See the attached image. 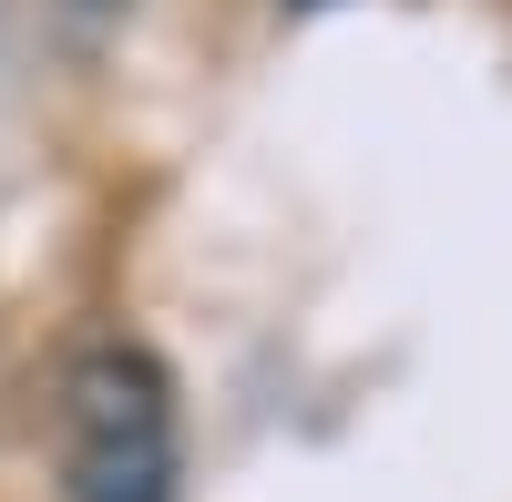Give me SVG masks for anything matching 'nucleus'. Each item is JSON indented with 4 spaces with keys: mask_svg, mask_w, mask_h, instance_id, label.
<instances>
[{
    "mask_svg": "<svg viewBox=\"0 0 512 502\" xmlns=\"http://www.w3.org/2000/svg\"><path fill=\"white\" fill-rule=\"evenodd\" d=\"M72 502H175V390L144 349H93L72 369Z\"/></svg>",
    "mask_w": 512,
    "mask_h": 502,
    "instance_id": "obj_1",
    "label": "nucleus"
}]
</instances>
